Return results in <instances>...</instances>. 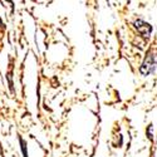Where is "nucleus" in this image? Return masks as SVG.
I'll use <instances>...</instances> for the list:
<instances>
[{
    "label": "nucleus",
    "mask_w": 157,
    "mask_h": 157,
    "mask_svg": "<svg viewBox=\"0 0 157 157\" xmlns=\"http://www.w3.org/2000/svg\"><path fill=\"white\" fill-rule=\"evenodd\" d=\"M156 65H157V57H156V54L150 53V54H147L146 59L143 60L141 68H140V72L143 75H148L155 71Z\"/></svg>",
    "instance_id": "obj_1"
},
{
    "label": "nucleus",
    "mask_w": 157,
    "mask_h": 157,
    "mask_svg": "<svg viewBox=\"0 0 157 157\" xmlns=\"http://www.w3.org/2000/svg\"><path fill=\"white\" fill-rule=\"evenodd\" d=\"M135 27H136V29L145 36V38H148L150 36V34H151V30H152V28H151V25L150 24H147V23H145L143 20H137L136 23H135Z\"/></svg>",
    "instance_id": "obj_2"
}]
</instances>
